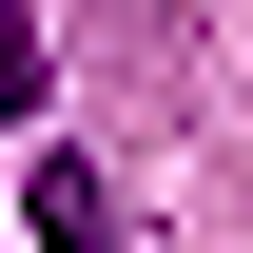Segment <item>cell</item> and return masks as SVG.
I'll list each match as a JSON object with an SVG mask.
<instances>
[{"instance_id": "6da1fadb", "label": "cell", "mask_w": 253, "mask_h": 253, "mask_svg": "<svg viewBox=\"0 0 253 253\" xmlns=\"http://www.w3.org/2000/svg\"><path fill=\"white\" fill-rule=\"evenodd\" d=\"M20 214H39V253H117V195H97L78 156H39V175H20Z\"/></svg>"}]
</instances>
